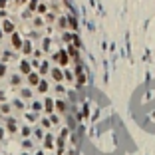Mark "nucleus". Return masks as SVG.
Returning <instances> with one entry per match:
<instances>
[{
  "mask_svg": "<svg viewBox=\"0 0 155 155\" xmlns=\"http://www.w3.org/2000/svg\"><path fill=\"white\" fill-rule=\"evenodd\" d=\"M20 72H22L24 76L30 74V62L28 60H22V64H20Z\"/></svg>",
  "mask_w": 155,
  "mask_h": 155,
  "instance_id": "nucleus-7",
  "label": "nucleus"
},
{
  "mask_svg": "<svg viewBox=\"0 0 155 155\" xmlns=\"http://www.w3.org/2000/svg\"><path fill=\"white\" fill-rule=\"evenodd\" d=\"M66 52H68V56H70L72 60H76V62H78V48H76L74 44H70V46L66 48Z\"/></svg>",
  "mask_w": 155,
  "mask_h": 155,
  "instance_id": "nucleus-5",
  "label": "nucleus"
},
{
  "mask_svg": "<svg viewBox=\"0 0 155 155\" xmlns=\"http://www.w3.org/2000/svg\"><path fill=\"white\" fill-rule=\"evenodd\" d=\"M22 52H24V56H30V52H32L30 42H24V44H22Z\"/></svg>",
  "mask_w": 155,
  "mask_h": 155,
  "instance_id": "nucleus-12",
  "label": "nucleus"
},
{
  "mask_svg": "<svg viewBox=\"0 0 155 155\" xmlns=\"http://www.w3.org/2000/svg\"><path fill=\"white\" fill-rule=\"evenodd\" d=\"M4 56H2V62H8L10 58H12V52H2Z\"/></svg>",
  "mask_w": 155,
  "mask_h": 155,
  "instance_id": "nucleus-20",
  "label": "nucleus"
},
{
  "mask_svg": "<svg viewBox=\"0 0 155 155\" xmlns=\"http://www.w3.org/2000/svg\"><path fill=\"white\" fill-rule=\"evenodd\" d=\"M46 20H48V24H50V22H54V20H56V18H54V14H50V12H46Z\"/></svg>",
  "mask_w": 155,
  "mask_h": 155,
  "instance_id": "nucleus-23",
  "label": "nucleus"
},
{
  "mask_svg": "<svg viewBox=\"0 0 155 155\" xmlns=\"http://www.w3.org/2000/svg\"><path fill=\"white\" fill-rule=\"evenodd\" d=\"M50 74H52V78H54V80H56L58 84H60V82H62V78H64V72H62V68H52V70H50Z\"/></svg>",
  "mask_w": 155,
  "mask_h": 155,
  "instance_id": "nucleus-4",
  "label": "nucleus"
},
{
  "mask_svg": "<svg viewBox=\"0 0 155 155\" xmlns=\"http://www.w3.org/2000/svg\"><path fill=\"white\" fill-rule=\"evenodd\" d=\"M38 92H40V94H44V92H48V82L40 80V84H38Z\"/></svg>",
  "mask_w": 155,
  "mask_h": 155,
  "instance_id": "nucleus-13",
  "label": "nucleus"
},
{
  "mask_svg": "<svg viewBox=\"0 0 155 155\" xmlns=\"http://www.w3.org/2000/svg\"><path fill=\"white\" fill-rule=\"evenodd\" d=\"M44 26V20L40 18V16H38V18H34V28H42Z\"/></svg>",
  "mask_w": 155,
  "mask_h": 155,
  "instance_id": "nucleus-14",
  "label": "nucleus"
},
{
  "mask_svg": "<svg viewBox=\"0 0 155 155\" xmlns=\"http://www.w3.org/2000/svg\"><path fill=\"white\" fill-rule=\"evenodd\" d=\"M56 108L60 109V111H66V103L62 102V99H56Z\"/></svg>",
  "mask_w": 155,
  "mask_h": 155,
  "instance_id": "nucleus-15",
  "label": "nucleus"
},
{
  "mask_svg": "<svg viewBox=\"0 0 155 155\" xmlns=\"http://www.w3.org/2000/svg\"><path fill=\"white\" fill-rule=\"evenodd\" d=\"M22 98H30V89H22Z\"/></svg>",
  "mask_w": 155,
  "mask_h": 155,
  "instance_id": "nucleus-25",
  "label": "nucleus"
},
{
  "mask_svg": "<svg viewBox=\"0 0 155 155\" xmlns=\"http://www.w3.org/2000/svg\"><path fill=\"white\" fill-rule=\"evenodd\" d=\"M38 14H46V12H48V6L46 4H38Z\"/></svg>",
  "mask_w": 155,
  "mask_h": 155,
  "instance_id": "nucleus-16",
  "label": "nucleus"
},
{
  "mask_svg": "<svg viewBox=\"0 0 155 155\" xmlns=\"http://www.w3.org/2000/svg\"><path fill=\"white\" fill-rule=\"evenodd\" d=\"M64 78H66V80H72V78H74V74H72V72H64Z\"/></svg>",
  "mask_w": 155,
  "mask_h": 155,
  "instance_id": "nucleus-24",
  "label": "nucleus"
},
{
  "mask_svg": "<svg viewBox=\"0 0 155 155\" xmlns=\"http://www.w3.org/2000/svg\"><path fill=\"white\" fill-rule=\"evenodd\" d=\"M52 68H50V64H48V62H42V64H40V74H48V72H50Z\"/></svg>",
  "mask_w": 155,
  "mask_h": 155,
  "instance_id": "nucleus-10",
  "label": "nucleus"
},
{
  "mask_svg": "<svg viewBox=\"0 0 155 155\" xmlns=\"http://www.w3.org/2000/svg\"><path fill=\"white\" fill-rule=\"evenodd\" d=\"M16 2H18V4H24V2H26V0H16Z\"/></svg>",
  "mask_w": 155,
  "mask_h": 155,
  "instance_id": "nucleus-27",
  "label": "nucleus"
},
{
  "mask_svg": "<svg viewBox=\"0 0 155 155\" xmlns=\"http://www.w3.org/2000/svg\"><path fill=\"white\" fill-rule=\"evenodd\" d=\"M10 42H12V46L16 48V50H20V48H22V38H20V34H16V32H12L10 34Z\"/></svg>",
  "mask_w": 155,
  "mask_h": 155,
  "instance_id": "nucleus-3",
  "label": "nucleus"
},
{
  "mask_svg": "<svg viewBox=\"0 0 155 155\" xmlns=\"http://www.w3.org/2000/svg\"><path fill=\"white\" fill-rule=\"evenodd\" d=\"M56 22H58V28H60V30H66L68 28V18H64V16H60Z\"/></svg>",
  "mask_w": 155,
  "mask_h": 155,
  "instance_id": "nucleus-9",
  "label": "nucleus"
},
{
  "mask_svg": "<svg viewBox=\"0 0 155 155\" xmlns=\"http://www.w3.org/2000/svg\"><path fill=\"white\" fill-rule=\"evenodd\" d=\"M74 36H76V34L68 32V34H64V38H62V40H64V42H72V40H74Z\"/></svg>",
  "mask_w": 155,
  "mask_h": 155,
  "instance_id": "nucleus-19",
  "label": "nucleus"
},
{
  "mask_svg": "<svg viewBox=\"0 0 155 155\" xmlns=\"http://www.w3.org/2000/svg\"><path fill=\"white\" fill-rule=\"evenodd\" d=\"M28 84L38 86V84H40V76H38V74H34V72H30V74H28Z\"/></svg>",
  "mask_w": 155,
  "mask_h": 155,
  "instance_id": "nucleus-6",
  "label": "nucleus"
},
{
  "mask_svg": "<svg viewBox=\"0 0 155 155\" xmlns=\"http://www.w3.org/2000/svg\"><path fill=\"white\" fill-rule=\"evenodd\" d=\"M68 26H70L72 30H78V20H76V16H70V18H68Z\"/></svg>",
  "mask_w": 155,
  "mask_h": 155,
  "instance_id": "nucleus-11",
  "label": "nucleus"
},
{
  "mask_svg": "<svg viewBox=\"0 0 155 155\" xmlns=\"http://www.w3.org/2000/svg\"><path fill=\"white\" fill-rule=\"evenodd\" d=\"M2 28H4V32L12 34V32H14V24L10 22V20H4V22H2Z\"/></svg>",
  "mask_w": 155,
  "mask_h": 155,
  "instance_id": "nucleus-8",
  "label": "nucleus"
},
{
  "mask_svg": "<svg viewBox=\"0 0 155 155\" xmlns=\"http://www.w3.org/2000/svg\"><path fill=\"white\" fill-rule=\"evenodd\" d=\"M0 40H2V30H0Z\"/></svg>",
  "mask_w": 155,
  "mask_h": 155,
  "instance_id": "nucleus-28",
  "label": "nucleus"
},
{
  "mask_svg": "<svg viewBox=\"0 0 155 155\" xmlns=\"http://www.w3.org/2000/svg\"><path fill=\"white\" fill-rule=\"evenodd\" d=\"M52 108H54V99H46V109L52 111Z\"/></svg>",
  "mask_w": 155,
  "mask_h": 155,
  "instance_id": "nucleus-21",
  "label": "nucleus"
},
{
  "mask_svg": "<svg viewBox=\"0 0 155 155\" xmlns=\"http://www.w3.org/2000/svg\"><path fill=\"white\" fill-rule=\"evenodd\" d=\"M6 74V66H4V62H0V78Z\"/></svg>",
  "mask_w": 155,
  "mask_h": 155,
  "instance_id": "nucleus-22",
  "label": "nucleus"
},
{
  "mask_svg": "<svg viewBox=\"0 0 155 155\" xmlns=\"http://www.w3.org/2000/svg\"><path fill=\"white\" fill-rule=\"evenodd\" d=\"M20 82H22V80H20V76H12V78H10V84H12V86H20Z\"/></svg>",
  "mask_w": 155,
  "mask_h": 155,
  "instance_id": "nucleus-17",
  "label": "nucleus"
},
{
  "mask_svg": "<svg viewBox=\"0 0 155 155\" xmlns=\"http://www.w3.org/2000/svg\"><path fill=\"white\" fill-rule=\"evenodd\" d=\"M36 8H38V0H30L28 2V10L32 12V10H36Z\"/></svg>",
  "mask_w": 155,
  "mask_h": 155,
  "instance_id": "nucleus-18",
  "label": "nucleus"
},
{
  "mask_svg": "<svg viewBox=\"0 0 155 155\" xmlns=\"http://www.w3.org/2000/svg\"><path fill=\"white\" fill-rule=\"evenodd\" d=\"M54 60H56L60 66H66L68 62H70V56H68V52H66V50H58L56 54H54Z\"/></svg>",
  "mask_w": 155,
  "mask_h": 155,
  "instance_id": "nucleus-1",
  "label": "nucleus"
},
{
  "mask_svg": "<svg viewBox=\"0 0 155 155\" xmlns=\"http://www.w3.org/2000/svg\"><path fill=\"white\" fill-rule=\"evenodd\" d=\"M74 76H76V80H78V86H84L86 84V74H84V70H82L80 66L74 68Z\"/></svg>",
  "mask_w": 155,
  "mask_h": 155,
  "instance_id": "nucleus-2",
  "label": "nucleus"
},
{
  "mask_svg": "<svg viewBox=\"0 0 155 155\" xmlns=\"http://www.w3.org/2000/svg\"><path fill=\"white\" fill-rule=\"evenodd\" d=\"M6 4H8L6 0H0V10H2V8H6Z\"/></svg>",
  "mask_w": 155,
  "mask_h": 155,
  "instance_id": "nucleus-26",
  "label": "nucleus"
}]
</instances>
